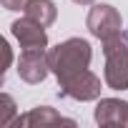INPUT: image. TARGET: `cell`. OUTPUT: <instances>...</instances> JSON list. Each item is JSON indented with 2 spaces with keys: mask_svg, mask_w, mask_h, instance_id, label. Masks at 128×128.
<instances>
[{
  "mask_svg": "<svg viewBox=\"0 0 128 128\" xmlns=\"http://www.w3.org/2000/svg\"><path fill=\"white\" fill-rule=\"evenodd\" d=\"M90 43L83 38H68L66 43H58L55 48L48 50V66L55 73V78H68L78 70H86L90 66Z\"/></svg>",
  "mask_w": 128,
  "mask_h": 128,
  "instance_id": "1",
  "label": "cell"
},
{
  "mask_svg": "<svg viewBox=\"0 0 128 128\" xmlns=\"http://www.w3.org/2000/svg\"><path fill=\"white\" fill-rule=\"evenodd\" d=\"M106 83L113 90H128V33H118L103 40Z\"/></svg>",
  "mask_w": 128,
  "mask_h": 128,
  "instance_id": "2",
  "label": "cell"
},
{
  "mask_svg": "<svg viewBox=\"0 0 128 128\" xmlns=\"http://www.w3.org/2000/svg\"><path fill=\"white\" fill-rule=\"evenodd\" d=\"M60 93L68 96V98H76V100H96L100 96V78L96 73H90L88 68L86 70H78L68 78H60Z\"/></svg>",
  "mask_w": 128,
  "mask_h": 128,
  "instance_id": "3",
  "label": "cell"
},
{
  "mask_svg": "<svg viewBox=\"0 0 128 128\" xmlns=\"http://www.w3.org/2000/svg\"><path fill=\"white\" fill-rule=\"evenodd\" d=\"M90 35L100 38V40H108L118 33H123V20H120V13L113 8V5H93L90 13H88V20H86Z\"/></svg>",
  "mask_w": 128,
  "mask_h": 128,
  "instance_id": "4",
  "label": "cell"
},
{
  "mask_svg": "<svg viewBox=\"0 0 128 128\" xmlns=\"http://www.w3.org/2000/svg\"><path fill=\"white\" fill-rule=\"evenodd\" d=\"M48 53L45 48H25L18 58V76L25 83H40L48 76Z\"/></svg>",
  "mask_w": 128,
  "mask_h": 128,
  "instance_id": "5",
  "label": "cell"
},
{
  "mask_svg": "<svg viewBox=\"0 0 128 128\" xmlns=\"http://www.w3.org/2000/svg\"><path fill=\"white\" fill-rule=\"evenodd\" d=\"M96 123L128 128V103L118 98H100L96 106Z\"/></svg>",
  "mask_w": 128,
  "mask_h": 128,
  "instance_id": "6",
  "label": "cell"
},
{
  "mask_svg": "<svg viewBox=\"0 0 128 128\" xmlns=\"http://www.w3.org/2000/svg\"><path fill=\"white\" fill-rule=\"evenodd\" d=\"M10 28H13V35L18 38V43H20L23 50H25V48H45V45H48L45 28H43L40 23L30 20V18H20V20H15Z\"/></svg>",
  "mask_w": 128,
  "mask_h": 128,
  "instance_id": "7",
  "label": "cell"
},
{
  "mask_svg": "<svg viewBox=\"0 0 128 128\" xmlns=\"http://www.w3.org/2000/svg\"><path fill=\"white\" fill-rule=\"evenodd\" d=\"M13 126H35V128H45V126H76V120L63 118L58 110H53V108H48V106H40V108H33V110L18 116Z\"/></svg>",
  "mask_w": 128,
  "mask_h": 128,
  "instance_id": "8",
  "label": "cell"
},
{
  "mask_svg": "<svg viewBox=\"0 0 128 128\" xmlns=\"http://www.w3.org/2000/svg\"><path fill=\"white\" fill-rule=\"evenodd\" d=\"M23 13H25V18L40 23L43 28L53 25L55 18H58V8H55L53 0H30V3L23 8Z\"/></svg>",
  "mask_w": 128,
  "mask_h": 128,
  "instance_id": "9",
  "label": "cell"
},
{
  "mask_svg": "<svg viewBox=\"0 0 128 128\" xmlns=\"http://www.w3.org/2000/svg\"><path fill=\"white\" fill-rule=\"evenodd\" d=\"M15 118H18L15 100H13L8 93H3V96H0V128L13 126V123H15Z\"/></svg>",
  "mask_w": 128,
  "mask_h": 128,
  "instance_id": "10",
  "label": "cell"
},
{
  "mask_svg": "<svg viewBox=\"0 0 128 128\" xmlns=\"http://www.w3.org/2000/svg\"><path fill=\"white\" fill-rule=\"evenodd\" d=\"M0 50H3V66H0V70H8L10 68V60H13V53H10V45H8V40H0Z\"/></svg>",
  "mask_w": 128,
  "mask_h": 128,
  "instance_id": "11",
  "label": "cell"
},
{
  "mask_svg": "<svg viewBox=\"0 0 128 128\" xmlns=\"http://www.w3.org/2000/svg\"><path fill=\"white\" fill-rule=\"evenodd\" d=\"M0 3H3L8 10H23V8L30 3V0H0Z\"/></svg>",
  "mask_w": 128,
  "mask_h": 128,
  "instance_id": "12",
  "label": "cell"
},
{
  "mask_svg": "<svg viewBox=\"0 0 128 128\" xmlns=\"http://www.w3.org/2000/svg\"><path fill=\"white\" fill-rule=\"evenodd\" d=\"M73 3H80V5H88V3H93V0H73Z\"/></svg>",
  "mask_w": 128,
  "mask_h": 128,
  "instance_id": "13",
  "label": "cell"
}]
</instances>
